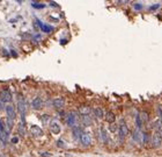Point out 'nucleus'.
Returning a JSON list of instances; mask_svg holds the SVG:
<instances>
[{
	"mask_svg": "<svg viewBox=\"0 0 162 157\" xmlns=\"http://www.w3.org/2000/svg\"><path fill=\"white\" fill-rule=\"evenodd\" d=\"M100 133H101V139H102V142L104 143V144H108V142L110 141V139H109V134L108 132L104 129V128H101L100 129Z\"/></svg>",
	"mask_w": 162,
	"mask_h": 157,
	"instance_id": "14",
	"label": "nucleus"
},
{
	"mask_svg": "<svg viewBox=\"0 0 162 157\" xmlns=\"http://www.w3.org/2000/svg\"><path fill=\"white\" fill-rule=\"evenodd\" d=\"M49 124H50V126H49V127H50V130H51L53 134H59L60 132H61V128H60L59 123H58L56 120H51V122Z\"/></svg>",
	"mask_w": 162,
	"mask_h": 157,
	"instance_id": "7",
	"label": "nucleus"
},
{
	"mask_svg": "<svg viewBox=\"0 0 162 157\" xmlns=\"http://www.w3.org/2000/svg\"><path fill=\"white\" fill-rule=\"evenodd\" d=\"M18 108H19V113L21 115V122L20 124L22 126H26V100L22 96H19L18 97Z\"/></svg>",
	"mask_w": 162,
	"mask_h": 157,
	"instance_id": "1",
	"label": "nucleus"
},
{
	"mask_svg": "<svg viewBox=\"0 0 162 157\" xmlns=\"http://www.w3.org/2000/svg\"><path fill=\"white\" fill-rule=\"evenodd\" d=\"M150 143H152V147L153 148H159L162 144V137L160 136V134L157 132H154L152 137H150Z\"/></svg>",
	"mask_w": 162,
	"mask_h": 157,
	"instance_id": "2",
	"label": "nucleus"
},
{
	"mask_svg": "<svg viewBox=\"0 0 162 157\" xmlns=\"http://www.w3.org/2000/svg\"><path fill=\"white\" fill-rule=\"evenodd\" d=\"M57 145H58V147H65V143L63 142V140H58V141H57Z\"/></svg>",
	"mask_w": 162,
	"mask_h": 157,
	"instance_id": "31",
	"label": "nucleus"
},
{
	"mask_svg": "<svg viewBox=\"0 0 162 157\" xmlns=\"http://www.w3.org/2000/svg\"><path fill=\"white\" fill-rule=\"evenodd\" d=\"M4 108V104H3V101L0 100V109H3Z\"/></svg>",
	"mask_w": 162,
	"mask_h": 157,
	"instance_id": "34",
	"label": "nucleus"
},
{
	"mask_svg": "<svg viewBox=\"0 0 162 157\" xmlns=\"http://www.w3.org/2000/svg\"><path fill=\"white\" fill-rule=\"evenodd\" d=\"M42 106H43V103H42V99H41V98H35V99L31 101V107H33L34 109H36V111L42 108Z\"/></svg>",
	"mask_w": 162,
	"mask_h": 157,
	"instance_id": "13",
	"label": "nucleus"
},
{
	"mask_svg": "<svg viewBox=\"0 0 162 157\" xmlns=\"http://www.w3.org/2000/svg\"><path fill=\"white\" fill-rule=\"evenodd\" d=\"M142 133H144V132H141L139 128H137V129H135L134 132L132 133L133 140H134L135 142L140 143V144H142Z\"/></svg>",
	"mask_w": 162,
	"mask_h": 157,
	"instance_id": "9",
	"label": "nucleus"
},
{
	"mask_svg": "<svg viewBox=\"0 0 162 157\" xmlns=\"http://www.w3.org/2000/svg\"><path fill=\"white\" fill-rule=\"evenodd\" d=\"M90 111H92V108H90L89 106L81 105L80 107H79V113L81 114V116H86V115H89L90 114Z\"/></svg>",
	"mask_w": 162,
	"mask_h": 157,
	"instance_id": "12",
	"label": "nucleus"
},
{
	"mask_svg": "<svg viewBox=\"0 0 162 157\" xmlns=\"http://www.w3.org/2000/svg\"><path fill=\"white\" fill-rule=\"evenodd\" d=\"M33 6L35 7V8H44L45 5L44 4H33Z\"/></svg>",
	"mask_w": 162,
	"mask_h": 157,
	"instance_id": "28",
	"label": "nucleus"
},
{
	"mask_svg": "<svg viewBox=\"0 0 162 157\" xmlns=\"http://www.w3.org/2000/svg\"><path fill=\"white\" fill-rule=\"evenodd\" d=\"M65 121H66V123L68 124L69 127H74L75 124H76V121H78L75 112H69V113H67V114L65 115Z\"/></svg>",
	"mask_w": 162,
	"mask_h": 157,
	"instance_id": "3",
	"label": "nucleus"
},
{
	"mask_svg": "<svg viewBox=\"0 0 162 157\" xmlns=\"http://www.w3.org/2000/svg\"><path fill=\"white\" fill-rule=\"evenodd\" d=\"M81 122L84 124L85 127H88L90 124L93 123V121H92V118H90L89 115H86V116H81Z\"/></svg>",
	"mask_w": 162,
	"mask_h": 157,
	"instance_id": "18",
	"label": "nucleus"
},
{
	"mask_svg": "<svg viewBox=\"0 0 162 157\" xmlns=\"http://www.w3.org/2000/svg\"><path fill=\"white\" fill-rule=\"evenodd\" d=\"M139 116H140V119H141V121L142 122H147L148 121V119H149V115H148V113L147 112H141L140 114H139Z\"/></svg>",
	"mask_w": 162,
	"mask_h": 157,
	"instance_id": "20",
	"label": "nucleus"
},
{
	"mask_svg": "<svg viewBox=\"0 0 162 157\" xmlns=\"http://www.w3.org/2000/svg\"><path fill=\"white\" fill-rule=\"evenodd\" d=\"M30 132H31V134H33L34 136H36V137H39V136L43 135V130L41 129L38 126H36V124H33V126L30 127Z\"/></svg>",
	"mask_w": 162,
	"mask_h": 157,
	"instance_id": "11",
	"label": "nucleus"
},
{
	"mask_svg": "<svg viewBox=\"0 0 162 157\" xmlns=\"http://www.w3.org/2000/svg\"><path fill=\"white\" fill-rule=\"evenodd\" d=\"M18 142H19V137L18 136H14L12 139V143H18Z\"/></svg>",
	"mask_w": 162,
	"mask_h": 157,
	"instance_id": "33",
	"label": "nucleus"
},
{
	"mask_svg": "<svg viewBox=\"0 0 162 157\" xmlns=\"http://www.w3.org/2000/svg\"><path fill=\"white\" fill-rule=\"evenodd\" d=\"M41 156H42V157H51L52 154H51V152H42V154H41Z\"/></svg>",
	"mask_w": 162,
	"mask_h": 157,
	"instance_id": "30",
	"label": "nucleus"
},
{
	"mask_svg": "<svg viewBox=\"0 0 162 157\" xmlns=\"http://www.w3.org/2000/svg\"><path fill=\"white\" fill-rule=\"evenodd\" d=\"M5 109H6V113H7V118L14 120V119H15V115H16L14 106H13L12 104H8V105L6 106V108H5Z\"/></svg>",
	"mask_w": 162,
	"mask_h": 157,
	"instance_id": "8",
	"label": "nucleus"
},
{
	"mask_svg": "<svg viewBox=\"0 0 162 157\" xmlns=\"http://www.w3.org/2000/svg\"><path fill=\"white\" fill-rule=\"evenodd\" d=\"M0 99L3 103H11L12 100V94H11V91L9 90H3L0 92Z\"/></svg>",
	"mask_w": 162,
	"mask_h": 157,
	"instance_id": "6",
	"label": "nucleus"
},
{
	"mask_svg": "<svg viewBox=\"0 0 162 157\" xmlns=\"http://www.w3.org/2000/svg\"><path fill=\"white\" fill-rule=\"evenodd\" d=\"M93 112H94V115H95L97 119H100V120L104 118V115H105L102 107H95V108L93 109Z\"/></svg>",
	"mask_w": 162,
	"mask_h": 157,
	"instance_id": "15",
	"label": "nucleus"
},
{
	"mask_svg": "<svg viewBox=\"0 0 162 157\" xmlns=\"http://www.w3.org/2000/svg\"><path fill=\"white\" fill-rule=\"evenodd\" d=\"M118 133H119V140H120V142H123V140L125 139L126 136L129 135V133H130L129 127H127V126L124 123L123 121H122V123H120L119 128H118Z\"/></svg>",
	"mask_w": 162,
	"mask_h": 157,
	"instance_id": "4",
	"label": "nucleus"
},
{
	"mask_svg": "<svg viewBox=\"0 0 162 157\" xmlns=\"http://www.w3.org/2000/svg\"><path fill=\"white\" fill-rule=\"evenodd\" d=\"M41 120H42V122L43 123H50V122H51V116H50V115H46V114H44V115H42V116H41Z\"/></svg>",
	"mask_w": 162,
	"mask_h": 157,
	"instance_id": "21",
	"label": "nucleus"
},
{
	"mask_svg": "<svg viewBox=\"0 0 162 157\" xmlns=\"http://www.w3.org/2000/svg\"><path fill=\"white\" fill-rule=\"evenodd\" d=\"M105 120H107V122L112 124V123H115V121H116V116H115V114L111 112V111H109V112L105 114Z\"/></svg>",
	"mask_w": 162,
	"mask_h": 157,
	"instance_id": "17",
	"label": "nucleus"
},
{
	"mask_svg": "<svg viewBox=\"0 0 162 157\" xmlns=\"http://www.w3.org/2000/svg\"><path fill=\"white\" fill-rule=\"evenodd\" d=\"M19 132L22 136L26 135V126H22V124H19Z\"/></svg>",
	"mask_w": 162,
	"mask_h": 157,
	"instance_id": "24",
	"label": "nucleus"
},
{
	"mask_svg": "<svg viewBox=\"0 0 162 157\" xmlns=\"http://www.w3.org/2000/svg\"><path fill=\"white\" fill-rule=\"evenodd\" d=\"M80 142L84 147H89V145L92 144V142H93L92 135L88 133H82V135H81V137H80Z\"/></svg>",
	"mask_w": 162,
	"mask_h": 157,
	"instance_id": "5",
	"label": "nucleus"
},
{
	"mask_svg": "<svg viewBox=\"0 0 162 157\" xmlns=\"http://www.w3.org/2000/svg\"><path fill=\"white\" fill-rule=\"evenodd\" d=\"M6 124H7V128H8V130L12 129V127H13V120H12V119L6 118Z\"/></svg>",
	"mask_w": 162,
	"mask_h": 157,
	"instance_id": "25",
	"label": "nucleus"
},
{
	"mask_svg": "<svg viewBox=\"0 0 162 157\" xmlns=\"http://www.w3.org/2000/svg\"><path fill=\"white\" fill-rule=\"evenodd\" d=\"M157 113H159V119L162 121V107H161V106H159V107H157Z\"/></svg>",
	"mask_w": 162,
	"mask_h": 157,
	"instance_id": "29",
	"label": "nucleus"
},
{
	"mask_svg": "<svg viewBox=\"0 0 162 157\" xmlns=\"http://www.w3.org/2000/svg\"><path fill=\"white\" fill-rule=\"evenodd\" d=\"M73 137H74L75 140H80L81 135H82V132H81V128L80 127H74L73 128Z\"/></svg>",
	"mask_w": 162,
	"mask_h": 157,
	"instance_id": "19",
	"label": "nucleus"
},
{
	"mask_svg": "<svg viewBox=\"0 0 162 157\" xmlns=\"http://www.w3.org/2000/svg\"><path fill=\"white\" fill-rule=\"evenodd\" d=\"M109 129H110L111 133H116V132H117V127H116V124L115 123L110 124V128H109Z\"/></svg>",
	"mask_w": 162,
	"mask_h": 157,
	"instance_id": "26",
	"label": "nucleus"
},
{
	"mask_svg": "<svg viewBox=\"0 0 162 157\" xmlns=\"http://www.w3.org/2000/svg\"><path fill=\"white\" fill-rule=\"evenodd\" d=\"M157 8H160V4H154V5H152L149 7V11H155Z\"/></svg>",
	"mask_w": 162,
	"mask_h": 157,
	"instance_id": "27",
	"label": "nucleus"
},
{
	"mask_svg": "<svg viewBox=\"0 0 162 157\" xmlns=\"http://www.w3.org/2000/svg\"><path fill=\"white\" fill-rule=\"evenodd\" d=\"M135 126H137V128H139L140 129L141 126H142V121H141L140 116H139V114L135 116Z\"/></svg>",
	"mask_w": 162,
	"mask_h": 157,
	"instance_id": "23",
	"label": "nucleus"
},
{
	"mask_svg": "<svg viewBox=\"0 0 162 157\" xmlns=\"http://www.w3.org/2000/svg\"><path fill=\"white\" fill-rule=\"evenodd\" d=\"M37 23H38V26L41 27V29H42L43 32H44V33H50V32H52V30H53V27H52V26H49V24H44L43 22L39 21L38 19H37Z\"/></svg>",
	"mask_w": 162,
	"mask_h": 157,
	"instance_id": "16",
	"label": "nucleus"
},
{
	"mask_svg": "<svg viewBox=\"0 0 162 157\" xmlns=\"http://www.w3.org/2000/svg\"><path fill=\"white\" fill-rule=\"evenodd\" d=\"M52 104H53V107L56 109H61L65 106V99L64 98H56V99H53Z\"/></svg>",
	"mask_w": 162,
	"mask_h": 157,
	"instance_id": "10",
	"label": "nucleus"
},
{
	"mask_svg": "<svg viewBox=\"0 0 162 157\" xmlns=\"http://www.w3.org/2000/svg\"><path fill=\"white\" fill-rule=\"evenodd\" d=\"M134 8L135 9H141L142 8V5H141V4H134Z\"/></svg>",
	"mask_w": 162,
	"mask_h": 157,
	"instance_id": "32",
	"label": "nucleus"
},
{
	"mask_svg": "<svg viewBox=\"0 0 162 157\" xmlns=\"http://www.w3.org/2000/svg\"><path fill=\"white\" fill-rule=\"evenodd\" d=\"M147 142H150V136L148 135V133L144 132V133H142V144H144V143H147Z\"/></svg>",
	"mask_w": 162,
	"mask_h": 157,
	"instance_id": "22",
	"label": "nucleus"
}]
</instances>
